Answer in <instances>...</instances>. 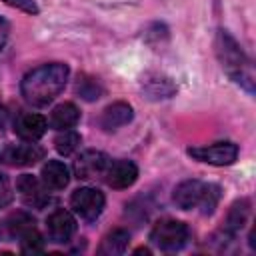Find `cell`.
<instances>
[{"label":"cell","instance_id":"3","mask_svg":"<svg viewBox=\"0 0 256 256\" xmlns=\"http://www.w3.org/2000/svg\"><path fill=\"white\" fill-rule=\"evenodd\" d=\"M172 200L180 210L198 208L202 214H212L220 202V186L196 178L184 180L174 188Z\"/></svg>","mask_w":256,"mask_h":256},{"label":"cell","instance_id":"11","mask_svg":"<svg viewBox=\"0 0 256 256\" xmlns=\"http://www.w3.org/2000/svg\"><path fill=\"white\" fill-rule=\"evenodd\" d=\"M48 128V122L42 114L36 112H20L14 120V132L24 140V142H36L44 136Z\"/></svg>","mask_w":256,"mask_h":256},{"label":"cell","instance_id":"8","mask_svg":"<svg viewBox=\"0 0 256 256\" xmlns=\"http://www.w3.org/2000/svg\"><path fill=\"white\" fill-rule=\"evenodd\" d=\"M110 158L100 150H84L74 160V174L80 180H96L102 178L108 168Z\"/></svg>","mask_w":256,"mask_h":256},{"label":"cell","instance_id":"20","mask_svg":"<svg viewBox=\"0 0 256 256\" xmlns=\"http://www.w3.org/2000/svg\"><path fill=\"white\" fill-rule=\"evenodd\" d=\"M80 142H82V136L76 130L66 128V130H60V134L54 138V148L62 156H70L72 152H76L80 148Z\"/></svg>","mask_w":256,"mask_h":256},{"label":"cell","instance_id":"2","mask_svg":"<svg viewBox=\"0 0 256 256\" xmlns=\"http://www.w3.org/2000/svg\"><path fill=\"white\" fill-rule=\"evenodd\" d=\"M214 52H216V58L222 66V70L236 82L240 84L246 92H254V74H252V66H250V60L248 56L244 54V50L240 48V44L236 42V38L220 28L216 32V38H214Z\"/></svg>","mask_w":256,"mask_h":256},{"label":"cell","instance_id":"4","mask_svg":"<svg viewBox=\"0 0 256 256\" xmlns=\"http://www.w3.org/2000/svg\"><path fill=\"white\" fill-rule=\"evenodd\" d=\"M188 240H190V228L180 220L164 218L156 222L154 228L150 230V242L164 252H176L184 248Z\"/></svg>","mask_w":256,"mask_h":256},{"label":"cell","instance_id":"16","mask_svg":"<svg viewBox=\"0 0 256 256\" xmlns=\"http://www.w3.org/2000/svg\"><path fill=\"white\" fill-rule=\"evenodd\" d=\"M80 120V110L72 102H62L50 112V126L56 130H66L74 128Z\"/></svg>","mask_w":256,"mask_h":256},{"label":"cell","instance_id":"25","mask_svg":"<svg viewBox=\"0 0 256 256\" xmlns=\"http://www.w3.org/2000/svg\"><path fill=\"white\" fill-rule=\"evenodd\" d=\"M8 32H10V26H8V22H6V20L0 16V50H2V46L6 44Z\"/></svg>","mask_w":256,"mask_h":256},{"label":"cell","instance_id":"6","mask_svg":"<svg viewBox=\"0 0 256 256\" xmlns=\"http://www.w3.org/2000/svg\"><path fill=\"white\" fill-rule=\"evenodd\" d=\"M70 206H72V210L80 218H84V220H96L102 214L104 206H106V198H104V194L98 188L84 186V188H78V190L72 192Z\"/></svg>","mask_w":256,"mask_h":256},{"label":"cell","instance_id":"14","mask_svg":"<svg viewBox=\"0 0 256 256\" xmlns=\"http://www.w3.org/2000/svg\"><path fill=\"white\" fill-rule=\"evenodd\" d=\"M16 190L22 196V200L28 206H34V208H42L46 204V200H48V196L44 194L42 184L34 176H30V174H22L16 180Z\"/></svg>","mask_w":256,"mask_h":256},{"label":"cell","instance_id":"17","mask_svg":"<svg viewBox=\"0 0 256 256\" xmlns=\"http://www.w3.org/2000/svg\"><path fill=\"white\" fill-rule=\"evenodd\" d=\"M248 212H250L248 200H236V202L230 206L228 216H226V222H224V230H226L228 236H234V234L240 232V228L246 224Z\"/></svg>","mask_w":256,"mask_h":256},{"label":"cell","instance_id":"19","mask_svg":"<svg viewBox=\"0 0 256 256\" xmlns=\"http://www.w3.org/2000/svg\"><path fill=\"white\" fill-rule=\"evenodd\" d=\"M144 92L148 94V98L160 100V98H170L176 92V86L170 82V78L154 76V78L144 80Z\"/></svg>","mask_w":256,"mask_h":256},{"label":"cell","instance_id":"9","mask_svg":"<svg viewBox=\"0 0 256 256\" xmlns=\"http://www.w3.org/2000/svg\"><path fill=\"white\" fill-rule=\"evenodd\" d=\"M46 230H48L50 242L66 244L76 234V220L68 210L58 208L46 218Z\"/></svg>","mask_w":256,"mask_h":256},{"label":"cell","instance_id":"21","mask_svg":"<svg viewBox=\"0 0 256 256\" xmlns=\"http://www.w3.org/2000/svg\"><path fill=\"white\" fill-rule=\"evenodd\" d=\"M102 86H100V82L96 80V78H90V76H82V78H78V82H76V94L80 96V98H84V100H88V102H92V100H98L100 96H102Z\"/></svg>","mask_w":256,"mask_h":256},{"label":"cell","instance_id":"7","mask_svg":"<svg viewBox=\"0 0 256 256\" xmlns=\"http://www.w3.org/2000/svg\"><path fill=\"white\" fill-rule=\"evenodd\" d=\"M44 158V148H40L34 142L26 144H6L0 152V162L6 166L22 168V166H32L38 160Z\"/></svg>","mask_w":256,"mask_h":256},{"label":"cell","instance_id":"23","mask_svg":"<svg viewBox=\"0 0 256 256\" xmlns=\"http://www.w3.org/2000/svg\"><path fill=\"white\" fill-rule=\"evenodd\" d=\"M2 2L12 6V8H18V10L26 12V14H32V16L40 12V8H38V4L34 0H2Z\"/></svg>","mask_w":256,"mask_h":256},{"label":"cell","instance_id":"24","mask_svg":"<svg viewBox=\"0 0 256 256\" xmlns=\"http://www.w3.org/2000/svg\"><path fill=\"white\" fill-rule=\"evenodd\" d=\"M12 200V192H10V184L6 180L4 174H0V206H6Z\"/></svg>","mask_w":256,"mask_h":256},{"label":"cell","instance_id":"13","mask_svg":"<svg viewBox=\"0 0 256 256\" xmlns=\"http://www.w3.org/2000/svg\"><path fill=\"white\" fill-rule=\"evenodd\" d=\"M40 182L46 190H64L70 182V172L64 162L48 160L40 170Z\"/></svg>","mask_w":256,"mask_h":256},{"label":"cell","instance_id":"10","mask_svg":"<svg viewBox=\"0 0 256 256\" xmlns=\"http://www.w3.org/2000/svg\"><path fill=\"white\" fill-rule=\"evenodd\" d=\"M102 178H104V182L110 188L124 190V188L132 186L136 182V178H138V166L134 162H130V160H110Z\"/></svg>","mask_w":256,"mask_h":256},{"label":"cell","instance_id":"18","mask_svg":"<svg viewBox=\"0 0 256 256\" xmlns=\"http://www.w3.org/2000/svg\"><path fill=\"white\" fill-rule=\"evenodd\" d=\"M6 228H8L10 236H14V238L20 240V238L26 236L28 232L36 230V222H34V218H32L30 214H26V212H12V214L8 216V220H6Z\"/></svg>","mask_w":256,"mask_h":256},{"label":"cell","instance_id":"1","mask_svg":"<svg viewBox=\"0 0 256 256\" xmlns=\"http://www.w3.org/2000/svg\"><path fill=\"white\" fill-rule=\"evenodd\" d=\"M70 68L62 62L42 64L32 68L20 82V92L24 100L32 106H48L66 86Z\"/></svg>","mask_w":256,"mask_h":256},{"label":"cell","instance_id":"5","mask_svg":"<svg viewBox=\"0 0 256 256\" xmlns=\"http://www.w3.org/2000/svg\"><path fill=\"white\" fill-rule=\"evenodd\" d=\"M188 156L198 162L212 164V166H230L238 158V144L234 142H214L206 146L188 148Z\"/></svg>","mask_w":256,"mask_h":256},{"label":"cell","instance_id":"12","mask_svg":"<svg viewBox=\"0 0 256 256\" xmlns=\"http://www.w3.org/2000/svg\"><path fill=\"white\" fill-rule=\"evenodd\" d=\"M132 118H134V110H132L130 104L112 102L110 106H106L102 110V114L98 118V124H100V128L110 132V130H118V128L126 126L128 122H132Z\"/></svg>","mask_w":256,"mask_h":256},{"label":"cell","instance_id":"22","mask_svg":"<svg viewBox=\"0 0 256 256\" xmlns=\"http://www.w3.org/2000/svg\"><path fill=\"white\" fill-rule=\"evenodd\" d=\"M20 250L26 252V254H34V252H42L44 250V240L40 236L38 230H32L28 232L26 236L20 238Z\"/></svg>","mask_w":256,"mask_h":256},{"label":"cell","instance_id":"15","mask_svg":"<svg viewBox=\"0 0 256 256\" xmlns=\"http://www.w3.org/2000/svg\"><path fill=\"white\" fill-rule=\"evenodd\" d=\"M128 242H130V232L124 228H114L102 238V242L98 246V254H104V256L124 254L128 248Z\"/></svg>","mask_w":256,"mask_h":256}]
</instances>
